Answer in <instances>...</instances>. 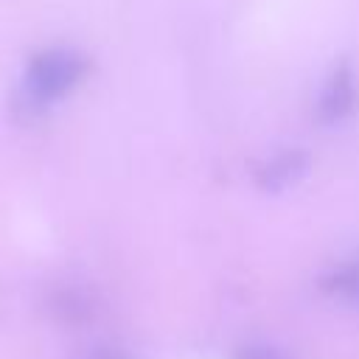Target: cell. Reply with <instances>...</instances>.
I'll use <instances>...</instances> for the list:
<instances>
[{
    "instance_id": "obj_6",
    "label": "cell",
    "mask_w": 359,
    "mask_h": 359,
    "mask_svg": "<svg viewBox=\"0 0 359 359\" xmlns=\"http://www.w3.org/2000/svg\"><path fill=\"white\" fill-rule=\"evenodd\" d=\"M236 359H286V356L278 353L275 348H266V345H250V348H241L236 353Z\"/></svg>"
},
{
    "instance_id": "obj_2",
    "label": "cell",
    "mask_w": 359,
    "mask_h": 359,
    "mask_svg": "<svg viewBox=\"0 0 359 359\" xmlns=\"http://www.w3.org/2000/svg\"><path fill=\"white\" fill-rule=\"evenodd\" d=\"M356 104V79L348 65L334 67L328 81L323 84L320 101H317V115L323 121H339L345 118Z\"/></svg>"
},
{
    "instance_id": "obj_4",
    "label": "cell",
    "mask_w": 359,
    "mask_h": 359,
    "mask_svg": "<svg viewBox=\"0 0 359 359\" xmlns=\"http://www.w3.org/2000/svg\"><path fill=\"white\" fill-rule=\"evenodd\" d=\"M323 286L331 294H339V297L351 300L353 306H359V261L342 264L334 272H328L325 280H323Z\"/></svg>"
},
{
    "instance_id": "obj_5",
    "label": "cell",
    "mask_w": 359,
    "mask_h": 359,
    "mask_svg": "<svg viewBox=\"0 0 359 359\" xmlns=\"http://www.w3.org/2000/svg\"><path fill=\"white\" fill-rule=\"evenodd\" d=\"M53 309L59 311V317H62V320H67V323H76V320H81V317H84V311H87V303H84L81 297H76L73 292H62V294L56 297Z\"/></svg>"
},
{
    "instance_id": "obj_7",
    "label": "cell",
    "mask_w": 359,
    "mask_h": 359,
    "mask_svg": "<svg viewBox=\"0 0 359 359\" xmlns=\"http://www.w3.org/2000/svg\"><path fill=\"white\" fill-rule=\"evenodd\" d=\"M95 359H129V356H126V353H112V351H109V353H101V356H95Z\"/></svg>"
},
{
    "instance_id": "obj_1",
    "label": "cell",
    "mask_w": 359,
    "mask_h": 359,
    "mask_svg": "<svg viewBox=\"0 0 359 359\" xmlns=\"http://www.w3.org/2000/svg\"><path fill=\"white\" fill-rule=\"evenodd\" d=\"M84 70L87 65L76 50L50 48L31 59L25 73V90L34 101H56L81 81Z\"/></svg>"
},
{
    "instance_id": "obj_3",
    "label": "cell",
    "mask_w": 359,
    "mask_h": 359,
    "mask_svg": "<svg viewBox=\"0 0 359 359\" xmlns=\"http://www.w3.org/2000/svg\"><path fill=\"white\" fill-rule=\"evenodd\" d=\"M306 165H309V160H306L303 151H297V149H286V151H278V154L266 157V160L258 165L255 180H258V185L278 191V188L292 185V182L306 171Z\"/></svg>"
}]
</instances>
